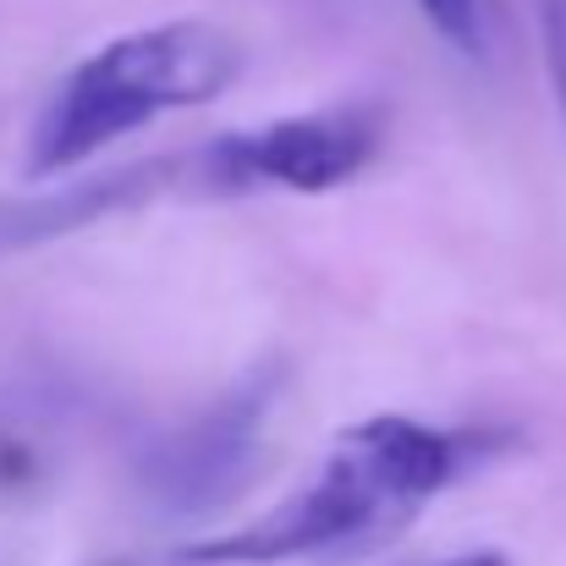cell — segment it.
Segmentation results:
<instances>
[{
  "instance_id": "obj_3",
  "label": "cell",
  "mask_w": 566,
  "mask_h": 566,
  "mask_svg": "<svg viewBox=\"0 0 566 566\" xmlns=\"http://www.w3.org/2000/svg\"><path fill=\"white\" fill-rule=\"evenodd\" d=\"M385 149V111L375 99H347L325 111L275 116L259 127H237L214 144H203L188 171L214 192H319L347 188L364 177Z\"/></svg>"
},
{
  "instance_id": "obj_6",
  "label": "cell",
  "mask_w": 566,
  "mask_h": 566,
  "mask_svg": "<svg viewBox=\"0 0 566 566\" xmlns=\"http://www.w3.org/2000/svg\"><path fill=\"white\" fill-rule=\"evenodd\" d=\"M440 566H512V562L495 556V551H473V556H457V562H440Z\"/></svg>"
},
{
  "instance_id": "obj_2",
  "label": "cell",
  "mask_w": 566,
  "mask_h": 566,
  "mask_svg": "<svg viewBox=\"0 0 566 566\" xmlns=\"http://www.w3.org/2000/svg\"><path fill=\"white\" fill-rule=\"evenodd\" d=\"M242 77V39L209 17H171L149 28H127L88 50L39 105L28 127L22 177L50 182L111 144L220 99Z\"/></svg>"
},
{
  "instance_id": "obj_5",
  "label": "cell",
  "mask_w": 566,
  "mask_h": 566,
  "mask_svg": "<svg viewBox=\"0 0 566 566\" xmlns=\"http://www.w3.org/2000/svg\"><path fill=\"white\" fill-rule=\"evenodd\" d=\"M545 55H551L556 99L566 111V0H545Z\"/></svg>"
},
{
  "instance_id": "obj_1",
  "label": "cell",
  "mask_w": 566,
  "mask_h": 566,
  "mask_svg": "<svg viewBox=\"0 0 566 566\" xmlns=\"http://www.w3.org/2000/svg\"><path fill=\"white\" fill-rule=\"evenodd\" d=\"M468 457L473 446L451 429L375 412L347 423L286 501L231 534L182 545L166 566H336L375 556L462 479Z\"/></svg>"
},
{
  "instance_id": "obj_4",
  "label": "cell",
  "mask_w": 566,
  "mask_h": 566,
  "mask_svg": "<svg viewBox=\"0 0 566 566\" xmlns=\"http://www.w3.org/2000/svg\"><path fill=\"white\" fill-rule=\"evenodd\" d=\"M423 22L462 55H484V6L479 0H412Z\"/></svg>"
}]
</instances>
